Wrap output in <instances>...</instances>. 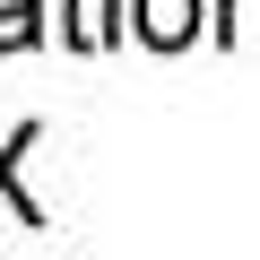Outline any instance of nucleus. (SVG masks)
Returning <instances> with one entry per match:
<instances>
[{
    "mask_svg": "<svg viewBox=\"0 0 260 260\" xmlns=\"http://www.w3.org/2000/svg\"><path fill=\"white\" fill-rule=\"evenodd\" d=\"M130 18H139V44L182 52V44L200 35V0H130Z\"/></svg>",
    "mask_w": 260,
    "mask_h": 260,
    "instance_id": "nucleus-1",
    "label": "nucleus"
},
{
    "mask_svg": "<svg viewBox=\"0 0 260 260\" xmlns=\"http://www.w3.org/2000/svg\"><path fill=\"white\" fill-rule=\"evenodd\" d=\"M26 148H35V121L0 139V200H9V217H18V225H44V208H35L26 191H18V156H26Z\"/></svg>",
    "mask_w": 260,
    "mask_h": 260,
    "instance_id": "nucleus-2",
    "label": "nucleus"
},
{
    "mask_svg": "<svg viewBox=\"0 0 260 260\" xmlns=\"http://www.w3.org/2000/svg\"><path fill=\"white\" fill-rule=\"evenodd\" d=\"M61 9H70V26H61V35H70L78 52L113 44V0H61Z\"/></svg>",
    "mask_w": 260,
    "mask_h": 260,
    "instance_id": "nucleus-3",
    "label": "nucleus"
},
{
    "mask_svg": "<svg viewBox=\"0 0 260 260\" xmlns=\"http://www.w3.org/2000/svg\"><path fill=\"white\" fill-rule=\"evenodd\" d=\"M44 44V0H0V52Z\"/></svg>",
    "mask_w": 260,
    "mask_h": 260,
    "instance_id": "nucleus-4",
    "label": "nucleus"
},
{
    "mask_svg": "<svg viewBox=\"0 0 260 260\" xmlns=\"http://www.w3.org/2000/svg\"><path fill=\"white\" fill-rule=\"evenodd\" d=\"M243 26L260 35V0H225V35H243Z\"/></svg>",
    "mask_w": 260,
    "mask_h": 260,
    "instance_id": "nucleus-5",
    "label": "nucleus"
}]
</instances>
